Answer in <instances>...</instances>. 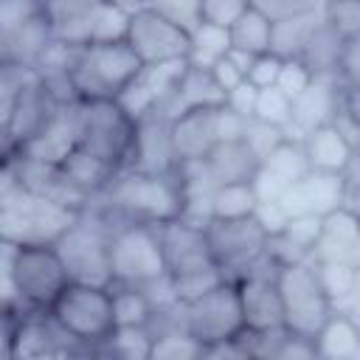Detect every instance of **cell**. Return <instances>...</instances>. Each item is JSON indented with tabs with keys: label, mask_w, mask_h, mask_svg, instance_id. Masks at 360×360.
<instances>
[{
	"label": "cell",
	"mask_w": 360,
	"mask_h": 360,
	"mask_svg": "<svg viewBox=\"0 0 360 360\" xmlns=\"http://www.w3.org/2000/svg\"><path fill=\"white\" fill-rule=\"evenodd\" d=\"M3 301L6 318L48 312L59 292L73 281L56 245H14L3 242Z\"/></svg>",
	"instance_id": "cell-1"
},
{
	"label": "cell",
	"mask_w": 360,
	"mask_h": 360,
	"mask_svg": "<svg viewBox=\"0 0 360 360\" xmlns=\"http://www.w3.org/2000/svg\"><path fill=\"white\" fill-rule=\"evenodd\" d=\"M96 200H104V211L115 219L160 225L183 217L186 211L183 172L180 166L172 172H143L127 166Z\"/></svg>",
	"instance_id": "cell-2"
},
{
	"label": "cell",
	"mask_w": 360,
	"mask_h": 360,
	"mask_svg": "<svg viewBox=\"0 0 360 360\" xmlns=\"http://www.w3.org/2000/svg\"><path fill=\"white\" fill-rule=\"evenodd\" d=\"M82 211L28 188L6 158L0 188V239L14 245H56Z\"/></svg>",
	"instance_id": "cell-3"
},
{
	"label": "cell",
	"mask_w": 360,
	"mask_h": 360,
	"mask_svg": "<svg viewBox=\"0 0 360 360\" xmlns=\"http://www.w3.org/2000/svg\"><path fill=\"white\" fill-rule=\"evenodd\" d=\"M73 124L79 149L118 172L129 166L138 141V118H132L118 98H76Z\"/></svg>",
	"instance_id": "cell-4"
},
{
	"label": "cell",
	"mask_w": 360,
	"mask_h": 360,
	"mask_svg": "<svg viewBox=\"0 0 360 360\" xmlns=\"http://www.w3.org/2000/svg\"><path fill=\"white\" fill-rule=\"evenodd\" d=\"M112 231H115V217L107 214L104 208L87 205L76 217V222L62 233L56 250L73 281L112 287V264H110Z\"/></svg>",
	"instance_id": "cell-5"
},
{
	"label": "cell",
	"mask_w": 360,
	"mask_h": 360,
	"mask_svg": "<svg viewBox=\"0 0 360 360\" xmlns=\"http://www.w3.org/2000/svg\"><path fill=\"white\" fill-rule=\"evenodd\" d=\"M141 70L143 62L127 39L90 42L76 51L70 65V82L76 98H118Z\"/></svg>",
	"instance_id": "cell-6"
},
{
	"label": "cell",
	"mask_w": 360,
	"mask_h": 360,
	"mask_svg": "<svg viewBox=\"0 0 360 360\" xmlns=\"http://www.w3.org/2000/svg\"><path fill=\"white\" fill-rule=\"evenodd\" d=\"M48 315L73 343H82L98 352V346L115 329L112 287L90 284V281H70L59 292V298L51 304Z\"/></svg>",
	"instance_id": "cell-7"
},
{
	"label": "cell",
	"mask_w": 360,
	"mask_h": 360,
	"mask_svg": "<svg viewBox=\"0 0 360 360\" xmlns=\"http://www.w3.org/2000/svg\"><path fill=\"white\" fill-rule=\"evenodd\" d=\"M278 290L284 301V326L295 335L312 338L335 312V301L321 284L318 267L309 259L278 264Z\"/></svg>",
	"instance_id": "cell-8"
},
{
	"label": "cell",
	"mask_w": 360,
	"mask_h": 360,
	"mask_svg": "<svg viewBox=\"0 0 360 360\" xmlns=\"http://www.w3.org/2000/svg\"><path fill=\"white\" fill-rule=\"evenodd\" d=\"M110 264H112V284L146 287L169 276L158 225L118 219L110 245Z\"/></svg>",
	"instance_id": "cell-9"
},
{
	"label": "cell",
	"mask_w": 360,
	"mask_h": 360,
	"mask_svg": "<svg viewBox=\"0 0 360 360\" xmlns=\"http://www.w3.org/2000/svg\"><path fill=\"white\" fill-rule=\"evenodd\" d=\"M177 312H180L177 323L188 329L197 340H202L205 349L219 340H231L245 329L236 278H225L205 295L188 304H177Z\"/></svg>",
	"instance_id": "cell-10"
},
{
	"label": "cell",
	"mask_w": 360,
	"mask_h": 360,
	"mask_svg": "<svg viewBox=\"0 0 360 360\" xmlns=\"http://www.w3.org/2000/svg\"><path fill=\"white\" fill-rule=\"evenodd\" d=\"M208 245L214 262L222 267L228 278L245 276L264 253H267V231L256 222V217L245 219H211L205 225Z\"/></svg>",
	"instance_id": "cell-11"
},
{
	"label": "cell",
	"mask_w": 360,
	"mask_h": 360,
	"mask_svg": "<svg viewBox=\"0 0 360 360\" xmlns=\"http://www.w3.org/2000/svg\"><path fill=\"white\" fill-rule=\"evenodd\" d=\"M127 42L143 65L183 62L191 53V31L155 8H141L132 14Z\"/></svg>",
	"instance_id": "cell-12"
},
{
	"label": "cell",
	"mask_w": 360,
	"mask_h": 360,
	"mask_svg": "<svg viewBox=\"0 0 360 360\" xmlns=\"http://www.w3.org/2000/svg\"><path fill=\"white\" fill-rule=\"evenodd\" d=\"M259 262L245 276H239L236 284H239L245 329H250V332H270V329H281L284 326V301H281V290H278V278H276L278 267L273 273H262Z\"/></svg>",
	"instance_id": "cell-13"
},
{
	"label": "cell",
	"mask_w": 360,
	"mask_h": 360,
	"mask_svg": "<svg viewBox=\"0 0 360 360\" xmlns=\"http://www.w3.org/2000/svg\"><path fill=\"white\" fill-rule=\"evenodd\" d=\"M158 236L163 245L169 276H180V273H191V270H202V267L217 264L211 245H208L205 225H194V222L177 217V219L160 222Z\"/></svg>",
	"instance_id": "cell-14"
},
{
	"label": "cell",
	"mask_w": 360,
	"mask_h": 360,
	"mask_svg": "<svg viewBox=\"0 0 360 360\" xmlns=\"http://www.w3.org/2000/svg\"><path fill=\"white\" fill-rule=\"evenodd\" d=\"M217 115L219 107H197L172 118V146L177 163H194L211 155V149L219 143Z\"/></svg>",
	"instance_id": "cell-15"
},
{
	"label": "cell",
	"mask_w": 360,
	"mask_h": 360,
	"mask_svg": "<svg viewBox=\"0 0 360 360\" xmlns=\"http://www.w3.org/2000/svg\"><path fill=\"white\" fill-rule=\"evenodd\" d=\"M73 149H76V124H73V101H68V104H62L53 112V118L34 138H28L11 155L28 158V160H39V163H56L59 166Z\"/></svg>",
	"instance_id": "cell-16"
},
{
	"label": "cell",
	"mask_w": 360,
	"mask_h": 360,
	"mask_svg": "<svg viewBox=\"0 0 360 360\" xmlns=\"http://www.w3.org/2000/svg\"><path fill=\"white\" fill-rule=\"evenodd\" d=\"M101 0H45V20L56 42L84 48L93 42V22Z\"/></svg>",
	"instance_id": "cell-17"
},
{
	"label": "cell",
	"mask_w": 360,
	"mask_h": 360,
	"mask_svg": "<svg viewBox=\"0 0 360 360\" xmlns=\"http://www.w3.org/2000/svg\"><path fill=\"white\" fill-rule=\"evenodd\" d=\"M338 112V90L332 84V73H315L312 84L292 101V121L284 129H295L304 141L309 129L332 121Z\"/></svg>",
	"instance_id": "cell-18"
},
{
	"label": "cell",
	"mask_w": 360,
	"mask_h": 360,
	"mask_svg": "<svg viewBox=\"0 0 360 360\" xmlns=\"http://www.w3.org/2000/svg\"><path fill=\"white\" fill-rule=\"evenodd\" d=\"M222 104H225V93L214 82L211 68H197V65L188 62V68L183 70L172 98L158 112H163L169 118H177V115H183L188 110H197V107H222Z\"/></svg>",
	"instance_id": "cell-19"
},
{
	"label": "cell",
	"mask_w": 360,
	"mask_h": 360,
	"mask_svg": "<svg viewBox=\"0 0 360 360\" xmlns=\"http://www.w3.org/2000/svg\"><path fill=\"white\" fill-rule=\"evenodd\" d=\"M211 180L217 186L222 183H250L259 172L262 160L253 155V149L245 141H219L211 155L202 160Z\"/></svg>",
	"instance_id": "cell-20"
},
{
	"label": "cell",
	"mask_w": 360,
	"mask_h": 360,
	"mask_svg": "<svg viewBox=\"0 0 360 360\" xmlns=\"http://www.w3.org/2000/svg\"><path fill=\"white\" fill-rule=\"evenodd\" d=\"M304 149H307L309 166L318 169V172L346 174V169H349V163L354 158L352 143L338 132V127L332 121L309 129L307 138H304Z\"/></svg>",
	"instance_id": "cell-21"
},
{
	"label": "cell",
	"mask_w": 360,
	"mask_h": 360,
	"mask_svg": "<svg viewBox=\"0 0 360 360\" xmlns=\"http://www.w3.org/2000/svg\"><path fill=\"white\" fill-rule=\"evenodd\" d=\"M318 357L346 360L360 354V323L346 312H332L315 335Z\"/></svg>",
	"instance_id": "cell-22"
},
{
	"label": "cell",
	"mask_w": 360,
	"mask_h": 360,
	"mask_svg": "<svg viewBox=\"0 0 360 360\" xmlns=\"http://www.w3.org/2000/svg\"><path fill=\"white\" fill-rule=\"evenodd\" d=\"M273 20L262 11V8H256V6H250L228 31H231V45L233 48H242V51H248V53H253V56H259V53H267V51H273Z\"/></svg>",
	"instance_id": "cell-23"
},
{
	"label": "cell",
	"mask_w": 360,
	"mask_h": 360,
	"mask_svg": "<svg viewBox=\"0 0 360 360\" xmlns=\"http://www.w3.org/2000/svg\"><path fill=\"white\" fill-rule=\"evenodd\" d=\"M112 312L115 326H152L158 309L143 287L112 284Z\"/></svg>",
	"instance_id": "cell-24"
},
{
	"label": "cell",
	"mask_w": 360,
	"mask_h": 360,
	"mask_svg": "<svg viewBox=\"0 0 360 360\" xmlns=\"http://www.w3.org/2000/svg\"><path fill=\"white\" fill-rule=\"evenodd\" d=\"M326 20V8L323 11H312V14H301V17H290V20H278L273 25V53L278 56H298L307 45V39L312 37V31Z\"/></svg>",
	"instance_id": "cell-25"
},
{
	"label": "cell",
	"mask_w": 360,
	"mask_h": 360,
	"mask_svg": "<svg viewBox=\"0 0 360 360\" xmlns=\"http://www.w3.org/2000/svg\"><path fill=\"white\" fill-rule=\"evenodd\" d=\"M259 205L253 183H222L211 194V219H245Z\"/></svg>",
	"instance_id": "cell-26"
},
{
	"label": "cell",
	"mask_w": 360,
	"mask_h": 360,
	"mask_svg": "<svg viewBox=\"0 0 360 360\" xmlns=\"http://www.w3.org/2000/svg\"><path fill=\"white\" fill-rule=\"evenodd\" d=\"M155 340H152V354L149 360H194V357H205V343L197 340L188 329L183 326H169V329H152Z\"/></svg>",
	"instance_id": "cell-27"
},
{
	"label": "cell",
	"mask_w": 360,
	"mask_h": 360,
	"mask_svg": "<svg viewBox=\"0 0 360 360\" xmlns=\"http://www.w3.org/2000/svg\"><path fill=\"white\" fill-rule=\"evenodd\" d=\"M231 51V31L211 25V22H200L191 31V53L188 62L197 68H211L217 59H222Z\"/></svg>",
	"instance_id": "cell-28"
},
{
	"label": "cell",
	"mask_w": 360,
	"mask_h": 360,
	"mask_svg": "<svg viewBox=\"0 0 360 360\" xmlns=\"http://www.w3.org/2000/svg\"><path fill=\"white\" fill-rule=\"evenodd\" d=\"M262 166H267L270 172H276V174H278L281 180H287V183H295V180H301V177H307V174L312 172L309 158H307V149H304V141H290V138H284V141L264 158Z\"/></svg>",
	"instance_id": "cell-29"
},
{
	"label": "cell",
	"mask_w": 360,
	"mask_h": 360,
	"mask_svg": "<svg viewBox=\"0 0 360 360\" xmlns=\"http://www.w3.org/2000/svg\"><path fill=\"white\" fill-rule=\"evenodd\" d=\"M152 340L155 335L149 326H115L112 335L98 346V352H110L127 360H149Z\"/></svg>",
	"instance_id": "cell-30"
},
{
	"label": "cell",
	"mask_w": 360,
	"mask_h": 360,
	"mask_svg": "<svg viewBox=\"0 0 360 360\" xmlns=\"http://www.w3.org/2000/svg\"><path fill=\"white\" fill-rule=\"evenodd\" d=\"M276 236H281L284 242H290L301 256H312L315 245L323 236V214H315V211L295 214V217L287 219L284 231L276 233Z\"/></svg>",
	"instance_id": "cell-31"
},
{
	"label": "cell",
	"mask_w": 360,
	"mask_h": 360,
	"mask_svg": "<svg viewBox=\"0 0 360 360\" xmlns=\"http://www.w3.org/2000/svg\"><path fill=\"white\" fill-rule=\"evenodd\" d=\"M315 267H318L321 284H323V290L329 292V298H332V301L352 295V292H354V287L360 284V267H357V264H352V262L323 259V262H315Z\"/></svg>",
	"instance_id": "cell-32"
},
{
	"label": "cell",
	"mask_w": 360,
	"mask_h": 360,
	"mask_svg": "<svg viewBox=\"0 0 360 360\" xmlns=\"http://www.w3.org/2000/svg\"><path fill=\"white\" fill-rule=\"evenodd\" d=\"M129 20L132 14L127 8L110 0H101L93 22V42H124L129 34Z\"/></svg>",
	"instance_id": "cell-33"
},
{
	"label": "cell",
	"mask_w": 360,
	"mask_h": 360,
	"mask_svg": "<svg viewBox=\"0 0 360 360\" xmlns=\"http://www.w3.org/2000/svg\"><path fill=\"white\" fill-rule=\"evenodd\" d=\"M228 276L222 273L219 264L214 267H202V270H191V273H180V276H172V287H174V295L180 304H188L200 295H205L208 290H214L219 281H225Z\"/></svg>",
	"instance_id": "cell-34"
},
{
	"label": "cell",
	"mask_w": 360,
	"mask_h": 360,
	"mask_svg": "<svg viewBox=\"0 0 360 360\" xmlns=\"http://www.w3.org/2000/svg\"><path fill=\"white\" fill-rule=\"evenodd\" d=\"M253 118L284 129V127L292 121V98H290L287 93H281L276 84H273V87H264V90H259Z\"/></svg>",
	"instance_id": "cell-35"
},
{
	"label": "cell",
	"mask_w": 360,
	"mask_h": 360,
	"mask_svg": "<svg viewBox=\"0 0 360 360\" xmlns=\"http://www.w3.org/2000/svg\"><path fill=\"white\" fill-rule=\"evenodd\" d=\"M312 79H315V73H312V68H309L301 56H284L276 87H278L281 93H287V96L295 101V98L312 84Z\"/></svg>",
	"instance_id": "cell-36"
},
{
	"label": "cell",
	"mask_w": 360,
	"mask_h": 360,
	"mask_svg": "<svg viewBox=\"0 0 360 360\" xmlns=\"http://www.w3.org/2000/svg\"><path fill=\"white\" fill-rule=\"evenodd\" d=\"M45 11V0H0V34H8Z\"/></svg>",
	"instance_id": "cell-37"
},
{
	"label": "cell",
	"mask_w": 360,
	"mask_h": 360,
	"mask_svg": "<svg viewBox=\"0 0 360 360\" xmlns=\"http://www.w3.org/2000/svg\"><path fill=\"white\" fill-rule=\"evenodd\" d=\"M250 6H253V0H202L200 14H202V22L231 28Z\"/></svg>",
	"instance_id": "cell-38"
},
{
	"label": "cell",
	"mask_w": 360,
	"mask_h": 360,
	"mask_svg": "<svg viewBox=\"0 0 360 360\" xmlns=\"http://www.w3.org/2000/svg\"><path fill=\"white\" fill-rule=\"evenodd\" d=\"M253 6L262 8L273 22H278V20H290V17L323 11L329 6V0H253Z\"/></svg>",
	"instance_id": "cell-39"
},
{
	"label": "cell",
	"mask_w": 360,
	"mask_h": 360,
	"mask_svg": "<svg viewBox=\"0 0 360 360\" xmlns=\"http://www.w3.org/2000/svg\"><path fill=\"white\" fill-rule=\"evenodd\" d=\"M326 20L329 25L343 37H360V0H340V3H329L326 6Z\"/></svg>",
	"instance_id": "cell-40"
},
{
	"label": "cell",
	"mask_w": 360,
	"mask_h": 360,
	"mask_svg": "<svg viewBox=\"0 0 360 360\" xmlns=\"http://www.w3.org/2000/svg\"><path fill=\"white\" fill-rule=\"evenodd\" d=\"M284 141V129L281 127H273V124H264V121H256L250 118L248 124V132H245V143L253 149V155L264 163V158Z\"/></svg>",
	"instance_id": "cell-41"
},
{
	"label": "cell",
	"mask_w": 360,
	"mask_h": 360,
	"mask_svg": "<svg viewBox=\"0 0 360 360\" xmlns=\"http://www.w3.org/2000/svg\"><path fill=\"white\" fill-rule=\"evenodd\" d=\"M200 3L202 0H152L149 8L160 11L163 17L174 20L177 25L194 31L200 22H202V14H200Z\"/></svg>",
	"instance_id": "cell-42"
},
{
	"label": "cell",
	"mask_w": 360,
	"mask_h": 360,
	"mask_svg": "<svg viewBox=\"0 0 360 360\" xmlns=\"http://www.w3.org/2000/svg\"><path fill=\"white\" fill-rule=\"evenodd\" d=\"M281 62H284V56H278V53H273V51H267V53H259V56L253 59L250 70H248V82H250V84H256L259 90H264V87H273V84L278 82V73H281Z\"/></svg>",
	"instance_id": "cell-43"
},
{
	"label": "cell",
	"mask_w": 360,
	"mask_h": 360,
	"mask_svg": "<svg viewBox=\"0 0 360 360\" xmlns=\"http://www.w3.org/2000/svg\"><path fill=\"white\" fill-rule=\"evenodd\" d=\"M253 188H256V197L259 202H278V197L284 194V188L290 186L287 180H281L276 172H270L267 166H259V172L253 174Z\"/></svg>",
	"instance_id": "cell-44"
},
{
	"label": "cell",
	"mask_w": 360,
	"mask_h": 360,
	"mask_svg": "<svg viewBox=\"0 0 360 360\" xmlns=\"http://www.w3.org/2000/svg\"><path fill=\"white\" fill-rule=\"evenodd\" d=\"M248 124L250 118L233 112L231 107H219V115H217V132H219V141H245V132H248Z\"/></svg>",
	"instance_id": "cell-45"
},
{
	"label": "cell",
	"mask_w": 360,
	"mask_h": 360,
	"mask_svg": "<svg viewBox=\"0 0 360 360\" xmlns=\"http://www.w3.org/2000/svg\"><path fill=\"white\" fill-rule=\"evenodd\" d=\"M256 98H259V87L245 79L242 84H236V87L225 96V107H231L233 112H239V115H245V118H253Z\"/></svg>",
	"instance_id": "cell-46"
},
{
	"label": "cell",
	"mask_w": 360,
	"mask_h": 360,
	"mask_svg": "<svg viewBox=\"0 0 360 360\" xmlns=\"http://www.w3.org/2000/svg\"><path fill=\"white\" fill-rule=\"evenodd\" d=\"M253 217H256V222L267 231V236L281 233V231H284V225H287V219H290L278 202H259V205H256V211H253Z\"/></svg>",
	"instance_id": "cell-47"
},
{
	"label": "cell",
	"mask_w": 360,
	"mask_h": 360,
	"mask_svg": "<svg viewBox=\"0 0 360 360\" xmlns=\"http://www.w3.org/2000/svg\"><path fill=\"white\" fill-rule=\"evenodd\" d=\"M211 76H214V82L219 84V90H222L225 96H228L236 84H242V82H245V73H242V70L228 59V53L211 65Z\"/></svg>",
	"instance_id": "cell-48"
},
{
	"label": "cell",
	"mask_w": 360,
	"mask_h": 360,
	"mask_svg": "<svg viewBox=\"0 0 360 360\" xmlns=\"http://www.w3.org/2000/svg\"><path fill=\"white\" fill-rule=\"evenodd\" d=\"M110 3H115V6L127 8L129 14H135V11H141V8H149V6H152V0H110Z\"/></svg>",
	"instance_id": "cell-49"
},
{
	"label": "cell",
	"mask_w": 360,
	"mask_h": 360,
	"mask_svg": "<svg viewBox=\"0 0 360 360\" xmlns=\"http://www.w3.org/2000/svg\"><path fill=\"white\" fill-rule=\"evenodd\" d=\"M329 3H340V0H329Z\"/></svg>",
	"instance_id": "cell-50"
}]
</instances>
